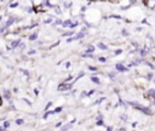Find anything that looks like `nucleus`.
Wrapping results in <instances>:
<instances>
[{"instance_id": "obj_1", "label": "nucleus", "mask_w": 155, "mask_h": 131, "mask_svg": "<svg viewBox=\"0 0 155 131\" xmlns=\"http://www.w3.org/2000/svg\"><path fill=\"white\" fill-rule=\"evenodd\" d=\"M131 105H133L135 106V108H137V109H139V111H142L143 113H145L147 115H153V112L149 109V108H147V107H142V106H139L138 103H136V102H131Z\"/></svg>"}, {"instance_id": "obj_2", "label": "nucleus", "mask_w": 155, "mask_h": 131, "mask_svg": "<svg viewBox=\"0 0 155 131\" xmlns=\"http://www.w3.org/2000/svg\"><path fill=\"white\" fill-rule=\"evenodd\" d=\"M72 86H73V84H61L59 86H58V90L59 91H67V90H70L72 89Z\"/></svg>"}, {"instance_id": "obj_3", "label": "nucleus", "mask_w": 155, "mask_h": 131, "mask_svg": "<svg viewBox=\"0 0 155 131\" xmlns=\"http://www.w3.org/2000/svg\"><path fill=\"white\" fill-rule=\"evenodd\" d=\"M116 69H118L119 72H127V71H129V68L125 67V66H122L121 63H118V64H116Z\"/></svg>"}, {"instance_id": "obj_4", "label": "nucleus", "mask_w": 155, "mask_h": 131, "mask_svg": "<svg viewBox=\"0 0 155 131\" xmlns=\"http://www.w3.org/2000/svg\"><path fill=\"white\" fill-rule=\"evenodd\" d=\"M84 35H85V34H84V33H82V32H80V33H79V34H76V35H75L74 38H69V39H68V41L70 43L72 40H79V39L84 38Z\"/></svg>"}, {"instance_id": "obj_5", "label": "nucleus", "mask_w": 155, "mask_h": 131, "mask_svg": "<svg viewBox=\"0 0 155 131\" xmlns=\"http://www.w3.org/2000/svg\"><path fill=\"white\" fill-rule=\"evenodd\" d=\"M148 6L150 9H154L155 8V0H148Z\"/></svg>"}, {"instance_id": "obj_6", "label": "nucleus", "mask_w": 155, "mask_h": 131, "mask_svg": "<svg viewBox=\"0 0 155 131\" xmlns=\"http://www.w3.org/2000/svg\"><path fill=\"white\" fill-rule=\"evenodd\" d=\"M53 113H55V111H49V112H46V113L43 115V118H44V119H46V118H47L50 114H53Z\"/></svg>"}, {"instance_id": "obj_7", "label": "nucleus", "mask_w": 155, "mask_h": 131, "mask_svg": "<svg viewBox=\"0 0 155 131\" xmlns=\"http://www.w3.org/2000/svg\"><path fill=\"white\" fill-rule=\"evenodd\" d=\"M62 24H63V27H68V26H70V24H72V21H70V20H67V21H64Z\"/></svg>"}, {"instance_id": "obj_8", "label": "nucleus", "mask_w": 155, "mask_h": 131, "mask_svg": "<svg viewBox=\"0 0 155 131\" xmlns=\"http://www.w3.org/2000/svg\"><path fill=\"white\" fill-rule=\"evenodd\" d=\"M91 81H94L96 84H100V79L97 77H91Z\"/></svg>"}, {"instance_id": "obj_9", "label": "nucleus", "mask_w": 155, "mask_h": 131, "mask_svg": "<svg viewBox=\"0 0 155 131\" xmlns=\"http://www.w3.org/2000/svg\"><path fill=\"white\" fill-rule=\"evenodd\" d=\"M98 47H100L101 50H108L107 45H104V44H102V43H100V44H98Z\"/></svg>"}, {"instance_id": "obj_10", "label": "nucleus", "mask_w": 155, "mask_h": 131, "mask_svg": "<svg viewBox=\"0 0 155 131\" xmlns=\"http://www.w3.org/2000/svg\"><path fill=\"white\" fill-rule=\"evenodd\" d=\"M37 38H38V34H37V33H34V34H32L29 37V40H35Z\"/></svg>"}, {"instance_id": "obj_11", "label": "nucleus", "mask_w": 155, "mask_h": 131, "mask_svg": "<svg viewBox=\"0 0 155 131\" xmlns=\"http://www.w3.org/2000/svg\"><path fill=\"white\" fill-rule=\"evenodd\" d=\"M23 123H24L23 119H17V120H16V124H17V125H22Z\"/></svg>"}, {"instance_id": "obj_12", "label": "nucleus", "mask_w": 155, "mask_h": 131, "mask_svg": "<svg viewBox=\"0 0 155 131\" xmlns=\"http://www.w3.org/2000/svg\"><path fill=\"white\" fill-rule=\"evenodd\" d=\"M94 50H95V47H94V46H90V47L86 50V52H94Z\"/></svg>"}, {"instance_id": "obj_13", "label": "nucleus", "mask_w": 155, "mask_h": 131, "mask_svg": "<svg viewBox=\"0 0 155 131\" xmlns=\"http://www.w3.org/2000/svg\"><path fill=\"white\" fill-rule=\"evenodd\" d=\"M18 44H19V40H16V41H13V43H12V47H16Z\"/></svg>"}, {"instance_id": "obj_14", "label": "nucleus", "mask_w": 155, "mask_h": 131, "mask_svg": "<svg viewBox=\"0 0 155 131\" xmlns=\"http://www.w3.org/2000/svg\"><path fill=\"white\" fill-rule=\"evenodd\" d=\"M51 106H52V102H49V103H47V105L45 106V111H47V109H49V108H50Z\"/></svg>"}, {"instance_id": "obj_15", "label": "nucleus", "mask_w": 155, "mask_h": 131, "mask_svg": "<svg viewBox=\"0 0 155 131\" xmlns=\"http://www.w3.org/2000/svg\"><path fill=\"white\" fill-rule=\"evenodd\" d=\"M9 126H10V123H9V121H5V123H4V126H3V127H4V129H7Z\"/></svg>"}, {"instance_id": "obj_16", "label": "nucleus", "mask_w": 155, "mask_h": 131, "mask_svg": "<svg viewBox=\"0 0 155 131\" xmlns=\"http://www.w3.org/2000/svg\"><path fill=\"white\" fill-rule=\"evenodd\" d=\"M97 125H98V126H102V125H104V123H103V119H102V120H98V121H97Z\"/></svg>"}, {"instance_id": "obj_17", "label": "nucleus", "mask_w": 155, "mask_h": 131, "mask_svg": "<svg viewBox=\"0 0 155 131\" xmlns=\"http://www.w3.org/2000/svg\"><path fill=\"white\" fill-rule=\"evenodd\" d=\"M68 35H73V32H69V33H64L63 37H68Z\"/></svg>"}, {"instance_id": "obj_18", "label": "nucleus", "mask_w": 155, "mask_h": 131, "mask_svg": "<svg viewBox=\"0 0 155 131\" xmlns=\"http://www.w3.org/2000/svg\"><path fill=\"white\" fill-rule=\"evenodd\" d=\"M82 57H85V58H92L94 56H92V55H82Z\"/></svg>"}, {"instance_id": "obj_19", "label": "nucleus", "mask_w": 155, "mask_h": 131, "mask_svg": "<svg viewBox=\"0 0 155 131\" xmlns=\"http://www.w3.org/2000/svg\"><path fill=\"white\" fill-rule=\"evenodd\" d=\"M110 17H114V18H116V20H121V17H120V16H115V15H112Z\"/></svg>"}, {"instance_id": "obj_20", "label": "nucleus", "mask_w": 155, "mask_h": 131, "mask_svg": "<svg viewBox=\"0 0 155 131\" xmlns=\"http://www.w3.org/2000/svg\"><path fill=\"white\" fill-rule=\"evenodd\" d=\"M78 26V22H75V23H72L70 24V28H74V27H76Z\"/></svg>"}, {"instance_id": "obj_21", "label": "nucleus", "mask_w": 155, "mask_h": 131, "mask_svg": "<svg viewBox=\"0 0 155 131\" xmlns=\"http://www.w3.org/2000/svg\"><path fill=\"white\" fill-rule=\"evenodd\" d=\"M88 69H90V71H96L97 68H96V67H92V66H91V67H88Z\"/></svg>"}, {"instance_id": "obj_22", "label": "nucleus", "mask_w": 155, "mask_h": 131, "mask_svg": "<svg viewBox=\"0 0 155 131\" xmlns=\"http://www.w3.org/2000/svg\"><path fill=\"white\" fill-rule=\"evenodd\" d=\"M61 111H62V107H58V108L55 111V113H58V112H61Z\"/></svg>"}, {"instance_id": "obj_23", "label": "nucleus", "mask_w": 155, "mask_h": 131, "mask_svg": "<svg viewBox=\"0 0 155 131\" xmlns=\"http://www.w3.org/2000/svg\"><path fill=\"white\" fill-rule=\"evenodd\" d=\"M94 92H95V90H92V91H88V92H87V96H90V95H92V93H94Z\"/></svg>"}, {"instance_id": "obj_24", "label": "nucleus", "mask_w": 155, "mask_h": 131, "mask_svg": "<svg viewBox=\"0 0 155 131\" xmlns=\"http://www.w3.org/2000/svg\"><path fill=\"white\" fill-rule=\"evenodd\" d=\"M69 67H70V63L67 62V63H66V68H69Z\"/></svg>"}, {"instance_id": "obj_25", "label": "nucleus", "mask_w": 155, "mask_h": 131, "mask_svg": "<svg viewBox=\"0 0 155 131\" xmlns=\"http://www.w3.org/2000/svg\"><path fill=\"white\" fill-rule=\"evenodd\" d=\"M100 61H101V62H106V58H104V57H100Z\"/></svg>"}, {"instance_id": "obj_26", "label": "nucleus", "mask_w": 155, "mask_h": 131, "mask_svg": "<svg viewBox=\"0 0 155 131\" xmlns=\"http://www.w3.org/2000/svg\"><path fill=\"white\" fill-rule=\"evenodd\" d=\"M72 79H73V77H72V75H69V77H68V79H67V80H66V81H70V80H72Z\"/></svg>"}, {"instance_id": "obj_27", "label": "nucleus", "mask_w": 155, "mask_h": 131, "mask_svg": "<svg viewBox=\"0 0 155 131\" xmlns=\"http://www.w3.org/2000/svg\"><path fill=\"white\" fill-rule=\"evenodd\" d=\"M33 53H35V51H34V50H30V51H29V55H33Z\"/></svg>"}, {"instance_id": "obj_28", "label": "nucleus", "mask_w": 155, "mask_h": 131, "mask_svg": "<svg viewBox=\"0 0 155 131\" xmlns=\"http://www.w3.org/2000/svg\"><path fill=\"white\" fill-rule=\"evenodd\" d=\"M17 5H18V4H17V3H15V4H11V8H16V6H17Z\"/></svg>"}, {"instance_id": "obj_29", "label": "nucleus", "mask_w": 155, "mask_h": 131, "mask_svg": "<svg viewBox=\"0 0 155 131\" xmlns=\"http://www.w3.org/2000/svg\"><path fill=\"white\" fill-rule=\"evenodd\" d=\"M115 53H116V55H119V53H121V50H116V51H115Z\"/></svg>"}, {"instance_id": "obj_30", "label": "nucleus", "mask_w": 155, "mask_h": 131, "mask_svg": "<svg viewBox=\"0 0 155 131\" xmlns=\"http://www.w3.org/2000/svg\"><path fill=\"white\" fill-rule=\"evenodd\" d=\"M3 105V100H1V97H0V106Z\"/></svg>"}]
</instances>
